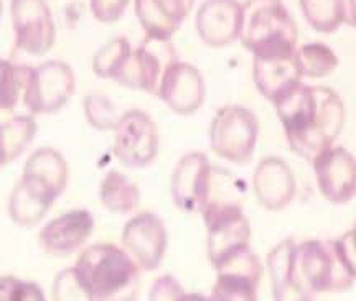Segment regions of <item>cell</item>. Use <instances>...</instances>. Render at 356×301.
<instances>
[{"label": "cell", "instance_id": "1", "mask_svg": "<svg viewBox=\"0 0 356 301\" xmlns=\"http://www.w3.org/2000/svg\"><path fill=\"white\" fill-rule=\"evenodd\" d=\"M291 150L312 162L330 148L345 126V105L330 87L305 86L274 104Z\"/></svg>", "mask_w": 356, "mask_h": 301}, {"label": "cell", "instance_id": "2", "mask_svg": "<svg viewBox=\"0 0 356 301\" xmlns=\"http://www.w3.org/2000/svg\"><path fill=\"white\" fill-rule=\"evenodd\" d=\"M355 231L332 241L297 243L292 257V283L297 298L343 293L355 285Z\"/></svg>", "mask_w": 356, "mask_h": 301}, {"label": "cell", "instance_id": "3", "mask_svg": "<svg viewBox=\"0 0 356 301\" xmlns=\"http://www.w3.org/2000/svg\"><path fill=\"white\" fill-rule=\"evenodd\" d=\"M68 184V163L58 150L42 147L30 155L20 183L8 199V216L20 227H32L50 211Z\"/></svg>", "mask_w": 356, "mask_h": 301}, {"label": "cell", "instance_id": "4", "mask_svg": "<svg viewBox=\"0 0 356 301\" xmlns=\"http://www.w3.org/2000/svg\"><path fill=\"white\" fill-rule=\"evenodd\" d=\"M73 272L86 300H134L139 290V265L114 243L88 247Z\"/></svg>", "mask_w": 356, "mask_h": 301}, {"label": "cell", "instance_id": "5", "mask_svg": "<svg viewBox=\"0 0 356 301\" xmlns=\"http://www.w3.org/2000/svg\"><path fill=\"white\" fill-rule=\"evenodd\" d=\"M238 40L254 58H282L296 53L299 30L282 0H248Z\"/></svg>", "mask_w": 356, "mask_h": 301}, {"label": "cell", "instance_id": "6", "mask_svg": "<svg viewBox=\"0 0 356 301\" xmlns=\"http://www.w3.org/2000/svg\"><path fill=\"white\" fill-rule=\"evenodd\" d=\"M259 121L251 109L225 105L216 112L210 127L213 153L238 165L248 163L256 150Z\"/></svg>", "mask_w": 356, "mask_h": 301}, {"label": "cell", "instance_id": "7", "mask_svg": "<svg viewBox=\"0 0 356 301\" xmlns=\"http://www.w3.org/2000/svg\"><path fill=\"white\" fill-rule=\"evenodd\" d=\"M177 60V50L172 45V40L145 35L139 46L129 51L113 81L131 89H140L147 94L157 96L163 73Z\"/></svg>", "mask_w": 356, "mask_h": 301}, {"label": "cell", "instance_id": "8", "mask_svg": "<svg viewBox=\"0 0 356 301\" xmlns=\"http://www.w3.org/2000/svg\"><path fill=\"white\" fill-rule=\"evenodd\" d=\"M76 87L74 71L65 61L51 60L26 71L24 104L32 114H53L65 108Z\"/></svg>", "mask_w": 356, "mask_h": 301}, {"label": "cell", "instance_id": "9", "mask_svg": "<svg viewBox=\"0 0 356 301\" xmlns=\"http://www.w3.org/2000/svg\"><path fill=\"white\" fill-rule=\"evenodd\" d=\"M213 267L218 278L211 291V300L254 301L262 277V265L249 243L231 250L218 259Z\"/></svg>", "mask_w": 356, "mask_h": 301}, {"label": "cell", "instance_id": "10", "mask_svg": "<svg viewBox=\"0 0 356 301\" xmlns=\"http://www.w3.org/2000/svg\"><path fill=\"white\" fill-rule=\"evenodd\" d=\"M15 48L30 56L47 55L55 45L56 25L47 0H10Z\"/></svg>", "mask_w": 356, "mask_h": 301}, {"label": "cell", "instance_id": "11", "mask_svg": "<svg viewBox=\"0 0 356 301\" xmlns=\"http://www.w3.org/2000/svg\"><path fill=\"white\" fill-rule=\"evenodd\" d=\"M114 155L129 168H144L159 152V130L149 114L132 109L119 117L114 127Z\"/></svg>", "mask_w": 356, "mask_h": 301}, {"label": "cell", "instance_id": "12", "mask_svg": "<svg viewBox=\"0 0 356 301\" xmlns=\"http://www.w3.org/2000/svg\"><path fill=\"white\" fill-rule=\"evenodd\" d=\"M122 246L139 268H159L168 246L165 223L149 211L134 216L124 225Z\"/></svg>", "mask_w": 356, "mask_h": 301}, {"label": "cell", "instance_id": "13", "mask_svg": "<svg viewBox=\"0 0 356 301\" xmlns=\"http://www.w3.org/2000/svg\"><path fill=\"white\" fill-rule=\"evenodd\" d=\"M213 166L202 152L185 155L172 176V196L184 212H200L207 206L211 191Z\"/></svg>", "mask_w": 356, "mask_h": 301}, {"label": "cell", "instance_id": "14", "mask_svg": "<svg viewBox=\"0 0 356 301\" xmlns=\"http://www.w3.org/2000/svg\"><path fill=\"white\" fill-rule=\"evenodd\" d=\"M320 194L333 203L345 205L356 193L355 157L343 147H332L312 160Z\"/></svg>", "mask_w": 356, "mask_h": 301}, {"label": "cell", "instance_id": "15", "mask_svg": "<svg viewBox=\"0 0 356 301\" xmlns=\"http://www.w3.org/2000/svg\"><path fill=\"white\" fill-rule=\"evenodd\" d=\"M157 96L180 116H191L202 108L207 87L198 68L185 61H173L163 73Z\"/></svg>", "mask_w": 356, "mask_h": 301}, {"label": "cell", "instance_id": "16", "mask_svg": "<svg viewBox=\"0 0 356 301\" xmlns=\"http://www.w3.org/2000/svg\"><path fill=\"white\" fill-rule=\"evenodd\" d=\"M95 231V218L86 209L58 216L40 231V243L50 255L66 257L78 252Z\"/></svg>", "mask_w": 356, "mask_h": 301}, {"label": "cell", "instance_id": "17", "mask_svg": "<svg viewBox=\"0 0 356 301\" xmlns=\"http://www.w3.org/2000/svg\"><path fill=\"white\" fill-rule=\"evenodd\" d=\"M243 3L238 0H207L197 13V32L204 45L228 46L236 42L241 28Z\"/></svg>", "mask_w": 356, "mask_h": 301}, {"label": "cell", "instance_id": "18", "mask_svg": "<svg viewBox=\"0 0 356 301\" xmlns=\"http://www.w3.org/2000/svg\"><path fill=\"white\" fill-rule=\"evenodd\" d=\"M252 184L257 201L269 211H282L287 207L297 189L291 166L279 157H267L259 162Z\"/></svg>", "mask_w": 356, "mask_h": 301}, {"label": "cell", "instance_id": "19", "mask_svg": "<svg viewBox=\"0 0 356 301\" xmlns=\"http://www.w3.org/2000/svg\"><path fill=\"white\" fill-rule=\"evenodd\" d=\"M195 0H136V17L145 35L172 40L190 15Z\"/></svg>", "mask_w": 356, "mask_h": 301}, {"label": "cell", "instance_id": "20", "mask_svg": "<svg viewBox=\"0 0 356 301\" xmlns=\"http://www.w3.org/2000/svg\"><path fill=\"white\" fill-rule=\"evenodd\" d=\"M252 78L257 91L273 104H277L302 83L293 55L282 58H254Z\"/></svg>", "mask_w": 356, "mask_h": 301}, {"label": "cell", "instance_id": "21", "mask_svg": "<svg viewBox=\"0 0 356 301\" xmlns=\"http://www.w3.org/2000/svg\"><path fill=\"white\" fill-rule=\"evenodd\" d=\"M300 10L318 33H333L343 24L355 26V0H300Z\"/></svg>", "mask_w": 356, "mask_h": 301}, {"label": "cell", "instance_id": "22", "mask_svg": "<svg viewBox=\"0 0 356 301\" xmlns=\"http://www.w3.org/2000/svg\"><path fill=\"white\" fill-rule=\"evenodd\" d=\"M33 117L17 116L0 122V168L15 162L37 135Z\"/></svg>", "mask_w": 356, "mask_h": 301}, {"label": "cell", "instance_id": "23", "mask_svg": "<svg viewBox=\"0 0 356 301\" xmlns=\"http://www.w3.org/2000/svg\"><path fill=\"white\" fill-rule=\"evenodd\" d=\"M99 198L102 206L114 214H129L140 201V191L121 171H108L101 181Z\"/></svg>", "mask_w": 356, "mask_h": 301}, {"label": "cell", "instance_id": "24", "mask_svg": "<svg viewBox=\"0 0 356 301\" xmlns=\"http://www.w3.org/2000/svg\"><path fill=\"white\" fill-rule=\"evenodd\" d=\"M297 243L292 239H286L267 255L270 282L275 300H299L292 283V257Z\"/></svg>", "mask_w": 356, "mask_h": 301}, {"label": "cell", "instance_id": "25", "mask_svg": "<svg viewBox=\"0 0 356 301\" xmlns=\"http://www.w3.org/2000/svg\"><path fill=\"white\" fill-rule=\"evenodd\" d=\"M297 68L302 78H325L333 73L338 66V58L330 46L323 43H309V45L297 46L296 53Z\"/></svg>", "mask_w": 356, "mask_h": 301}, {"label": "cell", "instance_id": "26", "mask_svg": "<svg viewBox=\"0 0 356 301\" xmlns=\"http://www.w3.org/2000/svg\"><path fill=\"white\" fill-rule=\"evenodd\" d=\"M26 71L29 66L0 60V114L12 112L19 103L20 92H24Z\"/></svg>", "mask_w": 356, "mask_h": 301}, {"label": "cell", "instance_id": "27", "mask_svg": "<svg viewBox=\"0 0 356 301\" xmlns=\"http://www.w3.org/2000/svg\"><path fill=\"white\" fill-rule=\"evenodd\" d=\"M131 50L132 46L127 38L118 37L109 40L106 45H102L96 51L95 58H92V71L96 73V76L104 79H114L115 73L121 68L122 61L126 60V56Z\"/></svg>", "mask_w": 356, "mask_h": 301}, {"label": "cell", "instance_id": "28", "mask_svg": "<svg viewBox=\"0 0 356 301\" xmlns=\"http://www.w3.org/2000/svg\"><path fill=\"white\" fill-rule=\"evenodd\" d=\"M84 114L97 130H111L119 121L115 105L102 94H89L84 99Z\"/></svg>", "mask_w": 356, "mask_h": 301}, {"label": "cell", "instance_id": "29", "mask_svg": "<svg viewBox=\"0 0 356 301\" xmlns=\"http://www.w3.org/2000/svg\"><path fill=\"white\" fill-rule=\"evenodd\" d=\"M42 301L44 300L43 290L37 283L20 280L17 277H0V301Z\"/></svg>", "mask_w": 356, "mask_h": 301}, {"label": "cell", "instance_id": "30", "mask_svg": "<svg viewBox=\"0 0 356 301\" xmlns=\"http://www.w3.org/2000/svg\"><path fill=\"white\" fill-rule=\"evenodd\" d=\"M129 0H89L95 19L101 24H114L126 12Z\"/></svg>", "mask_w": 356, "mask_h": 301}, {"label": "cell", "instance_id": "31", "mask_svg": "<svg viewBox=\"0 0 356 301\" xmlns=\"http://www.w3.org/2000/svg\"><path fill=\"white\" fill-rule=\"evenodd\" d=\"M53 298L55 300H86L74 277L73 268L63 270L53 283Z\"/></svg>", "mask_w": 356, "mask_h": 301}, {"label": "cell", "instance_id": "32", "mask_svg": "<svg viewBox=\"0 0 356 301\" xmlns=\"http://www.w3.org/2000/svg\"><path fill=\"white\" fill-rule=\"evenodd\" d=\"M149 298L150 300H190L193 298V296L185 295L184 289L178 285L175 278L167 275V277L159 278V280L155 282L152 290H150Z\"/></svg>", "mask_w": 356, "mask_h": 301}, {"label": "cell", "instance_id": "33", "mask_svg": "<svg viewBox=\"0 0 356 301\" xmlns=\"http://www.w3.org/2000/svg\"><path fill=\"white\" fill-rule=\"evenodd\" d=\"M2 12H3V3L2 0H0V19H2Z\"/></svg>", "mask_w": 356, "mask_h": 301}]
</instances>
